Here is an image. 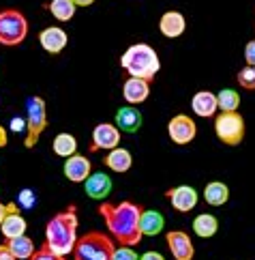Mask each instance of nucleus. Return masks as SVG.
<instances>
[{
  "instance_id": "nucleus-1",
  "label": "nucleus",
  "mask_w": 255,
  "mask_h": 260,
  "mask_svg": "<svg viewBox=\"0 0 255 260\" xmlns=\"http://www.w3.org/2000/svg\"><path fill=\"white\" fill-rule=\"evenodd\" d=\"M99 215L105 219L107 230L112 239L120 245H138L142 241V230H140V217H142V207L135 202H101L99 204Z\"/></svg>"
},
{
  "instance_id": "nucleus-2",
  "label": "nucleus",
  "mask_w": 255,
  "mask_h": 260,
  "mask_svg": "<svg viewBox=\"0 0 255 260\" xmlns=\"http://www.w3.org/2000/svg\"><path fill=\"white\" fill-rule=\"evenodd\" d=\"M77 211L73 204L65 211L56 213L45 226V245H48L54 254L58 256H69L73 254V247L77 243Z\"/></svg>"
},
{
  "instance_id": "nucleus-3",
  "label": "nucleus",
  "mask_w": 255,
  "mask_h": 260,
  "mask_svg": "<svg viewBox=\"0 0 255 260\" xmlns=\"http://www.w3.org/2000/svg\"><path fill=\"white\" fill-rule=\"evenodd\" d=\"M120 67L129 73V78L152 82L161 69V60H159V54L148 43H133L124 50L120 58Z\"/></svg>"
},
{
  "instance_id": "nucleus-4",
  "label": "nucleus",
  "mask_w": 255,
  "mask_h": 260,
  "mask_svg": "<svg viewBox=\"0 0 255 260\" xmlns=\"http://www.w3.org/2000/svg\"><path fill=\"white\" fill-rule=\"evenodd\" d=\"M114 239L99 230H90L77 237L73 247V260H112L114 258Z\"/></svg>"
},
{
  "instance_id": "nucleus-5",
  "label": "nucleus",
  "mask_w": 255,
  "mask_h": 260,
  "mask_svg": "<svg viewBox=\"0 0 255 260\" xmlns=\"http://www.w3.org/2000/svg\"><path fill=\"white\" fill-rule=\"evenodd\" d=\"M28 35V20L17 9H3L0 11V45L5 48H15L24 43Z\"/></svg>"
},
{
  "instance_id": "nucleus-6",
  "label": "nucleus",
  "mask_w": 255,
  "mask_h": 260,
  "mask_svg": "<svg viewBox=\"0 0 255 260\" xmlns=\"http://www.w3.org/2000/svg\"><path fill=\"white\" fill-rule=\"evenodd\" d=\"M45 127H48V106H45V99L39 95L28 97V101H26V140H24V146L32 148L36 142H39Z\"/></svg>"
},
{
  "instance_id": "nucleus-7",
  "label": "nucleus",
  "mask_w": 255,
  "mask_h": 260,
  "mask_svg": "<svg viewBox=\"0 0 255 260\" xmlns=\"http://www.w3.org/2000/svg\"><path fill=\"white\" fill-rule=\"evenodd\" d=\"M215 134L227 146H238L244 140V118L238 112H221L215 118Z\"/></svg>"
},
{
  "instance_id": "nucleus-8",
  "label": "nucleus",
  "mask_w": 255,
  "mask_h": 260,
  "mask_svg": "<svg viewBox=\"0 0 255 260\" xmlns=\"http://www.w3.org/2000/svg\"><path fill=\"white\" fill-rule=\"evenodd\" d=\"M167 134H169V140L178 144V146H185V144H191L195 140L197 136V125L195 120L187 116V114H176L169 118L167 123Z\"/></svg>"
},
{
  "instance_id": "nucleus-9",
  "label": "nucleus",
  "mask_w": 255,
  "mask_h": 260,
  "mask_svg": "<svg viewBox=\"0 0 255 260\" xmlns=\"http://www.w3.org/2000/svg\"><path fill=\"white\" fill-rule=\"evenodd\" d=\"M120 146V129L114 123H99L93 129V142H90V153L97 151H112Z\"/></svg>"
},
{
  "instance_id": "nucleus-10",
  "label": "nucleus",
  "mask_w": 255,
  "mask_h": 260,
  "mask_svg": "<svg viewBox=\"0 0 255 260\" xmlns=\"http://www.w3.org/2000/svg\"><path fill=\"white\" fill-rule=\"evenodd\" d=\"M165 241H167V247H169L172 256H174V260H193L195 258V245L185 230L167 232Z\"/></svg>"
},
{
  "instance_id": "nucleus-11",
  "label": "nucleus",
  "mask_w": 255,
  "mask_h": 260,
  "mask_svg": "<svg viewBox=\"0 0 255 260\" xmlns=\"http://www.w3.org/2000/svg\"><path fill=\"white\" fill-rule=\"evenodd\" d=\"M167 200L172 202V207H174L178 213H189L197 207V200H199V193L191 187V185H178V187L169 189L167 193Z\"/></svg>"
},
{
  "instance_id": "nucleus-12",
  "label": "nucleus",
  "mask_w": 255,
  "mask_h": 260,
  "mask_svg": "<svg viewBox=\"0 0 255 260\" xmlns=\"http://www.w3.org/2000/svg\"><path fill=\"white\" fill-rule=\"evenodd\" d=\"M62 172H65V176L71 183H84L88 176L93 174V164H90V159L86 155L75 153V155L69 157V159L65 161V166H62Z\"/></svg>"
},
{
  "instance_id": "nucleus-13",
  "label": "nucleus",
  "mask_w": 255,
  "mask_h": 260,
  "mask_svg": "<svg viewBox=\"0 0 255 260\" xmlns=\"http://www.w3.org/2000/svg\"><path fill=\"white\" fill-rule=\"evenodd\" d=\"M39 43H41V48L48 52V54H60L62 50L67 48V43H69V37L67 32L60 28V26H48V28H43L39 32Z\"/></svg>"
},
{
  "instance_id": "nucleus-14",
  "label": "nucleus",
  "mask_w": 255,
  "mask_h": 260,
  "mask_svg": "<svg viewBox=\"0 0 255 260\" xmlns=\"http://www.w3.org/2000/svg\"><path fill=\"white\" fill-rule=\"evenodd\" d=\"M150 95V82L140 80V78H126L122 84V97L129 106H140L144 104Z\"/></svg>"
},
{
  "instance_id": "nucleus-15",
  "label": "nucleus",
  "mask_w": 255,
  "mask_h": 260,
  "mask_svg": "<svg viewBox=\"0 0 255 260\" xmlns=\"http://www.w3.org/2000/svg\"><path fill=\"white\" fill-rule=\"evenodd\" d=\"M84 187H86V196L93 198V200H103L112 193V179L103 172H93L84 181Z\"/></svg>"
},
{
  "instance_id": "nucleus-16",
  "label": "nucleus",
  "mask_w": 255,
  "mask_h": 260,
  "mask_svg": "<svg viewBox=\"0 0 255 260\" xmlns=\"http://www.w3.org/2000/svg\"><path fill=\"white\" fill-rule=\"evenodd\" d=\"M187 28V20L180 11H165L159 20V30L167 39H178Z\"/></svg>"
},
{
  "instance_id": "nucleus-17",
  "label": "nucleus",
  "mask_w": 255,
  "mask_h": 260,
  "mask_svg": "<svg viewBox=\"0 0 255 260\" xmlns=\"http://www.w3.org/2000/svg\"><path fill=\"white\" fill-rule=\"evenodd\" d=\"M142 120H144V116L135 106H124V108H120L116 112V127L120 129V132H124V134L140 132Z\"/></svg>"
},
{
  "instance_id": "nucleus-18",
  "label": "nucleus",
  "mask_w": 255,
  "mask_h": 260,
  "mask_svg": "<svg viewBox=\"0 0 255 260\" xmlns=\"http://www.w3.org/2000/svg\"><path fill=\"white\" fill-rule=\"evenodd\" d=\"M191 108H193V112L202 118H210L217 114V95L210 90H199L193 95L191 99Z\"/></svg>"
},
{
  "instance_id": "nucleus-19",
  "label": "nucleus",
  "mask_w": 255,
  "mask_h": 260,
  "mask_svg": "<svg viewBox=\"0 0 255 260\" xmlns=\"http://www.w3.org/2000/svg\"><path fill=\"white\" fill-rule=\"evenodd\" d=\"M105 166H107V168L112 170V172H116V174H124V172L131 170V166H133V155H131V151H126V148L116 146V148H112V151L107 153Z\"/></svg>"
},
{
  "instance_id": "nucleus-20",
  "label": "nucleus",
  "mask_w": 255,
  "mask_h": 260,
  "mask_svg": "<svg viewBox=\"0 0 255 260\" xmlns=\"http://www.w3.org/2000/svg\"><path fill=\"white\" fill-rule=\"evenodd\" d=\"M26 230H28V221H26L20 215V211L9 213V215L5 217V221H3V226H0V232H3V237L7 241L17 239V237H24Z\"/></svg>"
},
{
  "instance_id": "nucleus-21",
  "label": "nucleus",
  "mask_w": 255,
  "mask_h": 260,
  "mask_svg": "<svg viewBox=\"0 0 255 260\" xmlns=\"http://www.w3.org/2000/svg\"><path fill=\"white\" fill-rule=\"evenodd\" d=\"M165 228V217L161 215L159 211H142V217H140V230H142V237H154L163 232Z\"/></svg>"
},
{
  "instance_id": "nucleus-22",
  "label": "nucleus",
  "mask_w": 255,
  "mask_h": 260,
  "mask_svg": "<svg viewBox=\"0 0 255 260\" xmlns=\"http://www.w3.org/2000/svg\"><path fill=\"white\" fill-rule=\"evenodd\" d=\"M204 200L210 207H223L230 200V187L223 181H210L204 187Z\"/></svg>"
},
{
  "instance_id": "nucleus-23",
  "label": "nucleus",
  "mask_w": 255,
  "mask_h": 260,
  "mask_svg": "<svg viewBox=\"0 0 255 260\" xmlns=\"http://www.w3.org/2000/svg\"><path fill=\"white\" fill-rule=\"evenodd\" d=\"M193 232L199 239H210L219 232V219L212 213H199L193 219Z\"/></svg>"
},
{
  "instance_id": "nucleus-24",
  "label": "nucleus",
  "mask_w": 255,
  "mask_h": 260,
  "mask_svg": "<svg viewBox=\"0 0 255 260\" xmlns=\"http://www.w3.org/2000/svg\"><path fill=\"white\" fill-rule=\"evenodd\" d=\"M52 151L56 153L58 157H65V159L73 157V155L77 153V140H75V136L67 134V132L58 134L56 138H54V142H52Z\"/></svg>"
},
{
  "instance_id": "nucleus-25",
  "label": "nucleus",
  "mask_w": 255,
  "mask_h": 260,
  "mask_svg": "<svg viewBox=\"0 0 255 260\" xmlns=\"http://www.w3.org/2000/svg\"><path fill=\"white\" fill-rule=\"evenodd\" d=\"M7 245H9V249H11L13 256H15L17 260H28V258L34 254V241L28 239L26 235L7 241Z\"/></svg>"
},
{
  "instance_id": "nucleus-26",
  "label": "nucleus",
  "mask_w": 255,
  "mask_h": 260,
  "mask_svg": "<svg viewBox=\"0 0 255 260\" xmlns=\"http://www.w3.org/2000/svg\"><path fill=\"white\" fill-rule=\"evenodd\" d=\"M217 108L221 112H238L240 95L234 88H223L221 92H217Z\"/></svg>"
},
{
  "instance_id": "nucleus-27",
  "label": "nucleus",
  "mask_w": 255,
  "mask_h": 260,
  "mask_svg": "<svg viewBox=\"0 0 255 260\" xmlns=\"http://www.w3.org/2000/svg\"><path fill=\"white\" fill-rule=\"evenodd\" d=\"M48 9L58 22H71L77 7L73 5V0H52V5Z\"/></svg>"
},
{
  "instance_id": "nucleus-28",
  "label": "nucleus",
  "mask_w": 255,
  "mask_h": 260,
  "mask_svg": "<svg viewBox=\"0 0 255 260\" xmlns=\"http://www.w3.org/2000/svg\"><path fill=\"white\" fill-rule=\"evenodd\" d=\"M238 84L244 88V90H255V67H249V64H244V67L238 71Z\"/></svg>"
},
{
  "instance_id": "nucleus-29",
  "label": "nucleus",
  "mask_w": 255,
  "mask_h": 260,
  "mask_svg": "<svg viewBox=\"0 0 255 260\" xmlns=\"http://www.w3.org/2000/svg\"><path fill=\"white\" fill-rule=\"evenodd\" d=\"M28 260H67L65 256H58V254H54L52 249L48 247V245H41V247H36L34 249V254L28 258Z\"/></svg>"
},
{
  "instance_id": "nucleus-30",
  "label": "nucleus",
  "mask_w": 255,
  "mask_h": 260,
  "mask_svg": "<svg viewBox=\"0 0 255 260\" xmlns=\"http://www.w3.org/2000/svg\"><path fill=\"white\" fill-rule=\"evenodd\" d=\"M112 260H140V256L131 245H120V247L114 249V258Z\"/></svg>"
},
{
  "instance_id": "nucleus-31",
  "label": "nucleus",
  "mask_w": 255,
  "mask_h": 260,
  "mask_svg": "<svg viewBox=\"0 0 255 260\" xmlns=\"http://www.w3.org/2000/svg\"><path fill=\"white\" fill-rule=\"evenodd\" d=\"M34 202H36L34 191H32V189H22L20 198H17V204H20V207H24V209H32Z\"/></svg>"
},
{
  "instance_id": "nucleus-32",
  "label": "nucleus",
  "mask_w": 255,
  "mask_h": 260,
  "mask_svg": "<svg viewBox=\"0 0 255 260\" xmlns=\"http://www.w3.org/2000/svg\"><path fill=\"white\" fill-rule=\"evenodd\" d=\"M244 60H247L249 67H255V41H249L247 48H244Z\"/></svg>"
},
{
  "instance_id": "nucleus-33",
  "label": "nucleus",
  "mask_w": 255,
  "mask_h": 260,
  "mask_svg": "<svg viewBox=\"0 0 255 260\" xmlns=\"http://www.w3.org/2000/svg\"><path fill=\"white\" fill-rule=\"evenodd\" d=\"M13 211H17V204L15 202H0V226H3V221H5V217L9 215V213H13Z\"/></svg>"
},
{
  "instance_id": "nucleus-34",
  "label": "nucleus",
  "mask_w": 255,
  "mask_h": 260,
  "mask_svg": "<svg viewBox=\"0 0 255 260\" xmlns=\"http://www.w3.org/2000/svg\"><path fill=\"white\" fill-rule=\"evenodd\" d=\"M11 129L13 132H26V118H20V116L13 118L11 120Z\"/></svg>"
},
{
  "instance_id": "nucleus-35",
  "label": "nucleus",
  "mask_w": 255,
  "mask_h": 260,
  "mask_svg": "<svg viewBox=\"0 0 255 260\" xmlns=\"http://www.w3.org/2000/svg\"><path fill=\"white\" fill-rule=\"evenodd\" d=\"M0 260H17V258L13 256L11 249H9L7 243H5V245H0Z\"/></svg>"
},
{
  "instance_id": "nucleus-36",
  "label": "nucleus",
  "mask_w": 255,
  "mask_h": 260,
  "mask_svg": "<svg viewBox=\"0 0 255 260\" xmlns=\"http://www.w3.org/2000/svg\"><path fill=\"white\" fill-rule=\"evenodd\" d=\"M140 260H165V258H163V254L152 252V249H150V252H144V254L140 256Z\"/></svg>"
},
{
  "instance_id": "nucleus-37",
  "label": "nucleus",
  "mask_w": 255,
  "mask_h": 260,
  "mask_svg": "<svg viewBox=\"0 0 255 260\" xmlns=\"http://www.w3.org/2000/svg\"><path fill=\"white\" fill-rule=\"evenodd\" d=\"M9 144V136H7V129L0 125V148H5Z\"/></svg>"
},
{
  "instance_id": "nucleus-38",
  "label": "nucleus",
  "mask_w": 255,
  "mask_h": 260,
  "mask_svg": "<svg viewBox=\"0 0 255 260\" xmlns=\"http://www.w3.org/2000/svg\"><path fill=\"white\" fill-rule=\"evenodd\" d=\"M93 3H95V0H73V5H75V7H90Z\"/></svg>"
}]
</instances>
